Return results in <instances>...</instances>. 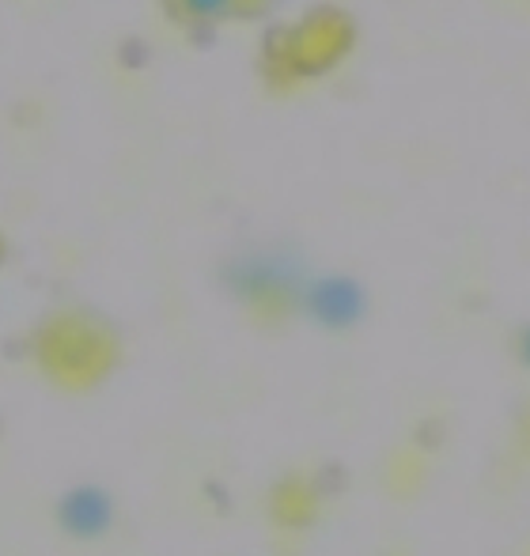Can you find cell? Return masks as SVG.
Wrapping results in <instances>:
<instances>
[{"label": "cell", "instance_id": "cell-7", "mask_svg": "<svg viewBox=\"0 0 530 556\" xmlns=\"http://www.w3.org/2000/svg\"><path fill=\"white\" fill-rule=\"evenodd\" d=\"M523 356H527V364H530V330H527V337H523Z\"/></svg>", "mask_w": 530, "mask_h": 556}, {"label": "cell", "instance_id": "cell-1", "mask_svg": "<svg viewBox=\"0 0 530 556\" xmlns=\"http://www.w3.org/2000/svg\"><path fill=\"white\" fill-rule=\"evenodd\" d=\"M353 42V27L349 20H341L338 12H323V15H311L300 30L285 38V65L288 68H300V73H323L330 68L341 53L349 50Z\"/></svg>", "mask_w": 530, "mask_h": 556}, {"label": "cell", "instance_id": "cell-4", "mask_svg": "<svg viewBox=\"0 0 530 556\" xmlns=\"http://www.w3.org/2000/svg\"><path fill=\"white\" fill-rule=\"evenodd\" d=\"M311 311L326 326H345L361 315V292L349 280H323L311 288Z\"/></svg>", "mask_w": 530, "mask_h": 556}, {"label": "cell", "instance_id": "cell-6", "mask_svg": "<svg viewBox=\"0 0 530 556\" xmlns=\"http://www.w3.org/2000/svg\"><path fill=\"white\" fill-rule=\"evenodd\" d=\"M523 443L530 446V409H527V417H523Z\"/></svg>", "mask_w": 530, "mask_h": 556}, {"label": "cell", "instance_id": "cell-2", "mask_svg": "<svg viewBox=\"0 0 530 556\" xmlns=\"http://www.w3.org/2000/svg\"><path fill=\"white\" fill-rule=\"evenodd\" d=\"M228 280L239 295H247L262 311L292 307L295 300V269L277 257H247V262L231 265Z\"/></svg>", "mask_w": 530, "mask_h": 556}, {"label": "cell", "instance_id": "cell-5", "mask_svg": "<svg viewBox=\"0 0 530 556\" xmlns=\"http://www.w3.org/2000/svg\"><path fill=\"white\" fill-rule=\"evenodd\" d=\"M61 519H65V527L73 530V534H99V530L106 527V519H111V504H106V496H99V492H91V489L73 492V496L61 504Z\"/></svg>", "mask_w": 530, "mask_h": 556}, {"label": "cell", "instance_id": "cell-3", "mask_svg": "<svg viewBox=\"0 0 530 556\" xmlns=\"http://www.w3.org/2000/svg\"><path fill=\"white\" fill-rule=\"evenodd\" d=\"M318 515V492L307 477H285V481L273 489V519L280 527H307Z\"/></svg>", "mask_w": 530, "mask_h": 556}]
</instances>
